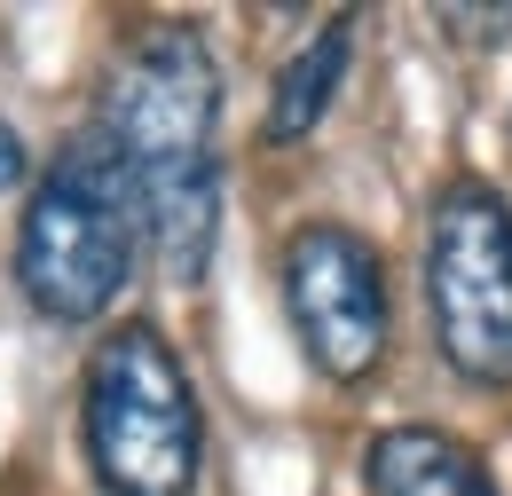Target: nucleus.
Returning <instances> with one entry per match:
<instances>
[{
	"label": "nucleus",
	"mask_w": 512,
	"mask_h": 496,
	"mask_svg": "<svg viewBox=\"0 0 512 496\" xmlns=\"http://www.w3.org/2000/svg\"><path fill=\"white\" fill-rule=\"evenodd\" d=\"M103 134L142 205V245L174 284H205L221 245V71L197 24H150L111 63Z\"/></svg>",
	"instance_id": "f257e3e1"
},
{
	"label": "nucleus",
	"mask_w": 512,
	"mask_h": 496,
	"mask_svg": "<svg viewBox=\"0 0 512 496\" xmlns=\"http://www.w3.org/2000/svg\"><path fill=\"white\" fill-rule=\"evenodd\" d=\"M142 260V205L103 126H79L40 166L16 221V292L48 323H95Z\"/></svg>",
	"instance_id": "f03ea898"
},
{
	"label": "nucleus",
	"mask_w": 512,
	"mask_h": 496,
	"mask_svg": "<svg viewBox=\"0 0 512 496\" xmlns=\"http://www.w3.org/2000/svg\"><path fill=\"white\" fill-rule=\"evenodd\" d=\"M79 441L111 496H190L205 457L197 386L158 323H119L95 339L79 378Z\"/></svg>",
	"instance_id": "7ed1b4c3"
},
{
	"label": "nucleus",
	"mask_w": 512,
	"mask_h": 496,
	"mask_svg": "<svg viewBox=\"0 0 512 496\" xmlns=\"http://www.w3.org/2000/svg\"><path fill=\"white\" fill-rule=\"evenodd\" d=\"M426 308L449 371L512 386V205L497 182H449L426 221Z\"/></svg>",
	"instance_id": "20e7f679"
},
{
	"label": "nucleus",
	"mask_w": 512,
	"mask_h": 496,
	"mask_svg": "<svg viewBox=\"0 0 512 496\" xmlns=\"http://www.w3.org/2000/svg\"><path fill=\"white\" fill-rule=\"evenodd\" d=\"M284 308L292 331L308 347L331 386H355V378L379 371L386 355V260L371 252V237L339 229V221H308L284 237Z\"/></svg>",
	"instance_id": "39448f33"
},
{
	"label": "nucleus",
	"mask_w": 512,
	"mask_h": 496,
	"mask_svg": "<svg viewBox=\"0 0 512 496\" xmlns=\"http://www.w3.org/2000/svg\"><path fill=\"white\" fill-rule=\"evenodd\" d=\"M363 489L371 496H497V481L442 426H386L363 449Z\"/></svg>",
	"instance_id": "423d86ee"
},
{
	"label": "nucleus",
	"mask_w": 512,
	"mask_h": 496,
	"mask_svg": "<svg viewBox=\"0 0 512 496\" xmlns=\"http://www.w3.org/2000/svg\"><path fill=\"white\" fill-rule=\"evenodd\" d=\"M347 56H355V16H331L316 40L276 71V95H268L260 134H268V142H300V134L331 111V95H339V79H347Z\"/></svg>",
	"instance_id": "0eeeda50"
},
{
	"label": "nucleus",
	"mask_w": 512,
	"mask_h": 496,
	"mask_svg": "<svg viewBox=\"0 0 512 496\" xmlns=\"http://www.w3.org/2000/svg\"><path fill=\"white\" fill-rule=\"evenodd\" d=\"M449 40H505L512 32V8H442Z\"/></svg>",
	"instance_id": "6e6552de"
},
{
	"label": "nucleus",
	"mask_w": 512,
	"mask_h": 496,
	"mask_svg": "<svg viewBox=\"0 0 512 496\" xmlns=\"http://www.w3.org/2000/svg\"><path fill=\"white\" fill-rule=\"evenodd\" d=\"M24 174H32V150H24V134H16V126L0 119V189H16Z\"/></svg>",
	"instance_id": "1a4fd4ad"
}]
</instances>
